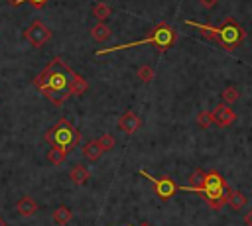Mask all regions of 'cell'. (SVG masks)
Returning a JSON list of instances; mask_svg holds the SVG:
<instances>
[{
	"mask_svg": "<svg viewBox=\"0 0 252 226\" xmlns=\"http://www.w3.org/2000/svg\"><path fill=\"white\" fill-rule=\"evenodd\" d=\"M75 77H77V73L71 67H67L61 57H53L49 61V65L45 67V71L33 79V85L55 106H61L71 96Z\"/></svg>",
	"mask_w": 252,
	"mask_h": 226,
	"instance_id": "cell-1",
	"label": "cell"
},
{
	"mask_svg": "<svg viewBox=\"0 0 252 226\" xmlns=\"http://www.w3.org/2000/svg\"><path fill=\"white\" fill-rule=\"evenodd\" d=\"M181 193H195L199 197H203L211 208L219 210L226 204V197H228V185L224 181V177L217 171H209L205 173V179L199 187H179Z\"/></svg>",
	"mask_w": 252,
	"mask_h": 226,
	"instance_id": "cell-2",
	"label": "cell"
},
{
	"mask_svg": "<svg viewBox=\"0 0 252 226\" xmlns=\"http://www.w3.org/2000/svg\"><path fill=\"white\" fill-rule=\"evenodd\" d=\"M177 39V33L173 31V28L167 24V22H159L154 31H150L148 37L144 39H138V41H130V43H118V45H112V47H104V49H98L94 55L100 57V55H106V53H112V51H122V49H128V47H136V45H146V43H152L156 45L159 51H165L169 49Z\"/></svg>",
	"mask_w": 252,
	"mask_h": 226,
	"instance_id": "cell-3",
	"label": "cell"
},
{
	"mask_svg": "<svg viewBox=\"0 0 252 226\" xmlns=\"http://www.w3.org/2000/svg\"><path fill=\"white\" fill-rule=\"evenodd\" d=\"M45 141L51 143L53 147H59L63 149L65 153L73 151L79 141H81V132L67 120V118H61L57 120L55 126H51L47 132H45Z\"/></svg>",
	"mask_w": 252,
	"mask_h": 226,
	"instance_id": "cell-4",
	"label": "cell"
},
{
	"mask_svg": "<svg viewBox=\"0 0 252 226\" xmlns=\"http://www.w3.org/2000/svg\"><path fill=\"white\" fill-rule=\"evenodd\" d=\"M219 29V43L222 45V47H226V49H234V47H238L240 43H242V39H244V29L232 20V18H226L224 22H222V26L220 28H217Z\"/></svg>",
	"mask_w": 252,
	"mask_h": 226,
	"instance_id": "cell-5",
	"label": "cell"
},
{
	"mask_svg": "<svg viewBox=\"0 0 252 226\" xmlns=\"http://www.w3.org/2000/svg\"><path fill=\"white\" fill-rule=\"evenodd\" d=\"M140 175L146 177V179L154 185V191H156V195H158L159 200H167V198H171V197L179 191V185H177L171 177H167V175L156 177V175H150L146 169H140Z\"/></svg>",
	"mask_w": 252,
	"mask_h": 226,
	"instance_id": "cell-6",
	"label": "cell"
},
{
	"mask_svg": "<svg viewBox=\"0 0 252 226\" xmlns=\"http://www.w3.org/2000/svg\"><path fill=\"white\" fill-rule=\"evenodd\" d=\"M24 37H26L33 47H41V45H45V43L51 39V29H49L45 24H41L39 20H35V22H32V26L24 31Z\"/></svg>",
	"mask_w": 252,
	"mask_h": 226,
	"instance_id": "cell-7",
	"label": "cell"
},
{
	"mask_svg": "<svg viewBox=\"0 0 252 226\" xmlns=\"http://www.w3.org/2000/svg\"><path fill=\"white\" fill-rule=\"evenodd\" d=\"M211 114H213V124H217L220 128H226V126H230L236 120V114H234L232 106H228L224 102H220Z\"/></svg>",
	"mask_w": 252,
	"mask_h": 226,
	"instance_id": "cell-8",
	"label": "cell"
},
{
	"mask_svg": "<svg viewBox=\"0 0 252 226\" xmlns=\"http://www.w3.org/2000/svg\"><path fill=\"white\" fill-rule=\"evenodd\" d=\"M140 126H142V120H140V116H138L136 112H132V110L124 112V114L120 116V120H118V128H120L124 134H134V132L140 130Z\"/></svg>",
	"mask_w": 252,
	"mask_h": 226,
	"instance_id": "cell-9",
	"label": "cell"
},
{
	"mask_svg": "<svg viewBox=\"0 0 252 226\" xmlns=\"http://www.w3.org/2000/svg\"><path fill=\"white\" fill-rule=\"evenodd\" d=\"M185 24L191 26V28H197L203 37H207V39H211V41H219V29H217L215 26L199 24V22H195V20H185Z\"/></svg>",
	"mask_w": 252,
	"mask_h": 226,
	"instance_id": "cell-10",
	"label": "cell"
},
{
	"mask_svg": "<svg viewBox=\"0 0 252 226\" xmlns=\"http://www.w3.org/2000/svg\"><path fill=\"white\" fill-rule=\"evenodd\" d=\"M226 204H228L234 212H238V210H242V208L246 206V197H244L240 191L230 189V191H228V197H226Z\"/></svg>",
	"mask_w": 252,
	"mask_h": 226,
	"instance_id": "cell-11",
	"label": "cell"
},
{
	"mask_svg": "<svg viewBox=\"0 0 252 226\" xmlns=\"http://www.w3.org/2000/svg\"><path fill=\"white\" fill-rule=\"evenodd\" d=\"M16 208H18V212H20L22 216H32V214H35V210H37V202H35L30 195H26V197H22V198L18 200Z\"/></svg>",
	"mask_w": 252,
	"mask_h": 226,
	"instance_id": "cell-12",
	"label": "cell"
},
{
	"mask_svg": "<svg viewBox=\"0 0 252 226\" xmlns=\"http://www.w3.org/2000/svg\"><path fill=\"white\" fill-rule=\"evenodd\" d=\"M83 155H85L89 161H96V159L102 155V147H100L98 140H89V141L83 145Z\"/></svg>",
	"mask_w": 252,
	"mask_h": 226,
	"instance_id": "cell-13",
	"label": "cell"
},
{
	"mask_svg": "<svg viewBox=\"0 0 252 226\" xmlns=\"http://www.w3.org/2000/svg\"><path fill=\"white\" fill-rule=\"evenodd\" d=\"M71 218H73V212H71L65 204H59V206L53 210V222H55L57 226H65V224H69Z\"/></svg>",
	"mask_w": 252,
	"mask_h": 226,
	"instance_id": "cell-14",
	"label": "cell"
},
{
	"mask_svg": "<svg viewBox=\"0 0 252 226\" xmlns=\"http://www.w3.org/2000/svg\"><path fill=\"white\" fill-rule=\"evenodd\" d=\"M91 35H93V39H94V41L102 43V41H106V39L112 35V31H110V28H108L104 22H98L96 26H93V29H91Z\"/></svg>",
	"mask_w": 252,
	"mask_h": 226,
	"instance_id": "cell-15",
	"label": "cell"
},
{
	"mask_svg": "<svg viewBox=\"0 0 252 226\" xmlns=\"http://www.w3.org/2000/svg\"><path fill=\"white\" fill-rule=\"evenodd\" d=\"M69 177H71L73 185H83V183L89 179V171H87L83 165H75V167L69 171Z\"/></svg>",
	"mask_w": 252,
	"mask_h": 226,
	"instance_id": "cell-16",
	"label": "cell"
},
{
	"mask_svg": "<svg viewBox=\"0 0 252 226\" xmlns=\"http://www.w3.org/2000/svg\"><path fill=\"white\" fill-rule=\"evenodd\" d=\"M110 14H112V6L104 4V2H98V4H94V6H93V16H94L96 20H100V22L108 20V16H110Z\"/></svg>",
	"mask_w": 252,
	"mask_h": 226,
	"instance_id": "cell-17",
	"label": "cell"
},
{
	"mask_svg": "<svg viewBox=\"0 0 252 226\" xmlns=\"http://www.w3.org/2000/svg\"><path fill=\"white\" fill-rule=\"evenodd\" d=\"M136 75H138V79H140L142 83H152V79L156 77V71H154V67H150V65H140L138 71H136Z\"/></svg>",
	"mask_w": 252,
	"mask_h": 226,
	"instance_id": "cell-18",
	"label": "cell"
},
{
	"mask_svg": "<svg viewBox=\"0 0 252 226\" xmlns=\"http://www.w3.org/2000/svg\"><path fill=\"white\" fill-rule=\"evenodd\" d=\"M87 88H89V83H87V79H83V77L77 73V77H75V81H73V88H71V94L79 96V94H83Z\"/></svg>",
	"mask_w": 252,
	"mask_h": 226,
	"instance_id": "cell-19",
	"label": "cell"
},
{
	"mask_svg": "<svg viewBox=\"0 0 252 226\" xmlns=\"http://www.w3.org/2000/svg\"><path fill=\"white\" fill-rule=\"evenodd\" d=\"M65 151L63 149H59V147H51L49 151H47V159H49V163H53V165H61L63 161H65Z\"/></svg>",
	"mask_w": 252,
	"mask_h": 226,
	"instance_id": "cell-20",
	"label": "cell"
},
{
	"mask_svg": "<svg viewBox=\"0 0 252 226\" xmlns=\"http://www.w3.org/2000/svg\"><path fill=\"white\" fill-rule=\"evenodd\" d=\"M238 100V90H236V86H226L224 90H222V102L224 104H234Z\"/></svg>",
	"mask_w": 252,
	"mask_h": 226,
	"instance_id": "cell-21",
	"label": "cell"
},
{
	"mask_svg": "<svg viewBox=\"0 0 252 226\" xmlns=\"http://www.w3.org/2000/svg\"><path fill=\"white\" fill-rule=\"evenodd\" d=\"M197 124L201 126V128H211V124H213V114L209 112V110H201L199 114H197Z\"/></svg>",
	"mask_w": 252,
	"mask_h": 226,
	"instance_id": "cell-22",
	"label": "cell"
},
{
	"mask_svg": "<svg viewBox=\"0 0 252 226\" xmlns=\"http://www.w3.org/2000/svg\"><path fill=\"white\" fill-rule=\"evenodd\" d=\"M98 143H100L102 151H110V149L116 145V140H114L112 134H102V136L98 138Z\"/></svg>",
	"mask_w": 252,
	"mask_h": 226,
	"instance_id": "cell-23",
	"label": "cell"
},
{
	"mask_svg": "<svg viewBox=\"0 0 252 226\" xmlns=\"http://www.w3.org/2000/svg\"><path fill=\"white\" fill-rule=\"evenodd\" d=\"M203 179H205V171L203 169H195L191 175H189V187H199L201 183H203Z\"/></svg>",
	"mask_w": 252,
	"mask_h": 226,
	"instance_id": "cell-24",
	"label": "cell"
},
{
	"mask_svg": "<svg viewBox=\"0 0 252 226\" xmlns=\"http://www.w3.org/2000/svg\"><path fill=\"white\" fill-rule=\"evenodd\" d=\"M28 2H30L33 8H41V6H45L49 0H28Z\"/></svg>",
	"mask_w": 252,
	"mask_h": 226,
	"instance_id": "cell-25",
	"label": "cell"
},
{
	"mask_svg": "<svg viewBox=\"0 0 252 226\" xmlns=\"http://www.w3.org/2000/svg\"><path fill=\"white\" fill-rule=\"evenodd\" d=\"M244 224H246V226H252V208L244 214Z\"/></svg>",
	"mask_w": 252,
	"mask_h": 226,
	"instance_id": "cell-26",
	"label": "cell"
},
{
	"mask_svg": "<svg viewBox=\"0 0 252 226\" xmlns=\"http://www.w3.org/2000/svg\"><path fill=\"white\" fill-rule=\"evenodd\" d=\"M199 2H201V4L205 6V8H213V6H215V4L219 2V0H199Z\"/></svg>",
	"mask_w": 252,
	"mask_h": 226,
	"instance_id": "cell-27",
	"label": "cell"
},
{
	"mask_svg": "<svg viewBox=\"0 0 252 226\" xmlns=\"http://www.w3.org/2000/svg\"><path fill=\"white\" fill-rule=\"evenodd\" d=\"M8 2H10L12 6H20V4H22V2H26V0H8Z\"/></svg>",
	"mask_w": 252,
	"mask_h": 226,
	"instance_id": "cell-28",
	"label": "cell"
},
{
	"mask_svg": "<svg viewBox=\"0 0 252 226\" xmlns=\"http://www.w3.org/2000/svg\"><path fill=\"white\" fill-rule=\"evenodd\" d=\"M0 226H6V220H4L2 216H0Z\"/></svg>",
	"mask_w": 252,
	"mask_h": 226,
	"instance_id": "cell-29",
	"label": "cell"
},
{
	"mask_svg": "<svg viewBox=\"0 0 252 226\" xmlns=\"http://www.w3.org/2000/svg\"><path fill=\"white\" fill-rule=\"evenodd\" d=\"M140 226H152V224H150V222H142Z\"/></svg>",
	"mask_w": 252,
	"mask_h": 226,
	"instance_id": "cell-30",
	"label": "cell"
}]
</instances>
